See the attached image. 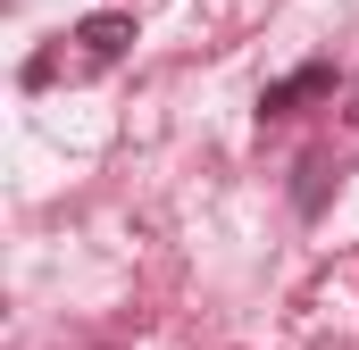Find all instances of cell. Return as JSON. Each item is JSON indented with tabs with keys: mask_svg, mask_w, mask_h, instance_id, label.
Here are the masks:
<instances>
[{
	"mask_svg": "<svg viewBox=\"0 0 359 350\" xmlns=\"http://www.w3.org/2000/svg\"><path fill=\"white\" fill-rule=\"evenodd\" d=\"M334 84H343V76H334V59H301L292 76H276V84L259 92V117H292V108H309V100H326Z\"/></svg>",
	"mask_w": 359,
	"mask_h": 350,
	"instance_id": "1",
	"label": "cell"
},
{
	"mask_svg": "<svg viewBox=\"0 0 359 350\" xmlns=\"http://www.w3.org/2000/svg\"><path fill=\"white\" fill-rule=\"evenodd\" d=\"M76 42H84V59H126L134 50V17L126 8H92L84 25H76Z\"/></svg>",
	"mask_w": 359,
	"mask_h": 350,
	"instance_id": "2",
	"label": "cell"
},
{
	"mask_svg": "<svg viewBox=\"0 0 359 350\" xmlns=\"http://www.w3.org/2000/svg\"><path fill=\"white\" fill-rule=\"evenodd\" d=\"M318 200H326V159L309 150V159H301V217H318Z\"/></svg>",
	"mask_w": 359,
	"mask_h": 350,
	"instance_id": "3",
	"label": "cell"
}]
</instances>
